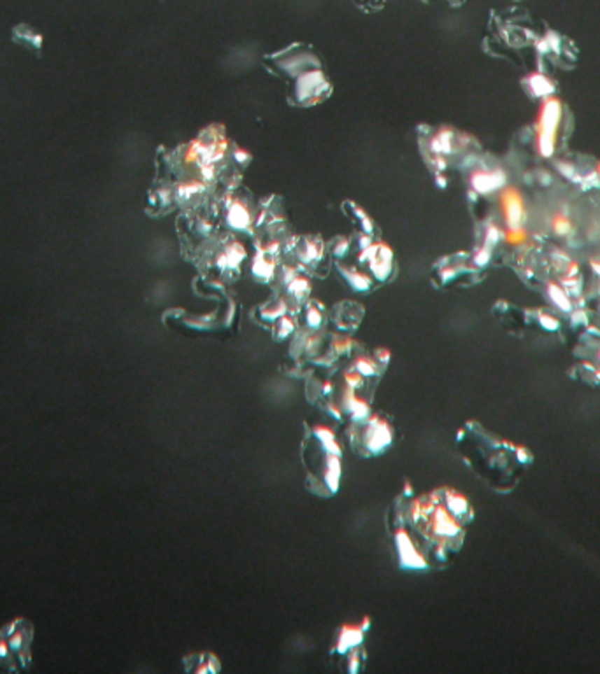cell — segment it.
<instances>
[{"instance_id":"1","label":"cell","mask_w":600,"mask_h":674,"mask_svg":"<svg viewBox=\"0 0 600 674\" xmlns=\"http://www.w3.org/2000/svg\"><path fill=\"white\" fill-rule=\"evenodd\" d=\"M474 513L470 503L452 489L416 493L405 479L384 514V527L400 571L432 573L446 568L460 552L466 525Z\"/></svg>"},{"instance_id":"2","label":"cell","mask_w":600,"mask_h":674,"mask_svg":"<svg viewBox=\"0 0 600 674\" xmlns=\"http://www.w3.org/2000/svg\"><path fill=\"white\" fill-rule=\"evenodd\" d=\"M300 464L306 475V489L320 499L339 492L342 476V446L334 427L323 421H304L300 439Z\"/></svg>"},{"instance_id":"3","label":"cell","mask_w":600,"mask_h":674,"mask_svg":"<svg viewBox=\"0 0 600 674\" xmlns=\"http://www.w3.org/2000/svg\"><path fill=\"white\" fill-rule=\"evenodd\" d=\"M395 425L386 414H374L360 421L346 423L344 435L353 454L362 458H376L386 454L395 442Z\"/></svg>"},{"instance_id":"4","label":"cell","mask_w":600,"mask_h":674,"mask_svg":"<svg viewBox=\"0 0 600 674\" xmlns=\"http://www.w3.org/2000/svg\"><path fill=\"white\" fill-rule=\"evenodd\" d=\"M370 618H363L358 625H342L334 645L328 650V660L341 673H362L367 662L365 638L369 634Z\"/></svg>"},{"instance_id":"5","label":"cell","mask_w":600,"mask_h":674,"mask_svg":"<svg viewBox=\"0 0 600 674\" xmlns=\"http://www.w3.org/2000/svg\"><path fill=\"white\" fill-rule=\"evenodd\" d=\"M560 120L561 102L553 95L546 97V100L540 106L539 118L536 123L537 150H539L540 157H553L554 150H557V132Z\"/></svg>"},{"instance_id":"6","label":"cell","mask_w":600,"mask_h":674,"mask_svg":"<svg viewBox=\"0 0 600 674\" xmlns=\"http://www.w3.org/2000/svg\"><path fill=\"white\" fill-rule=\"evenodd\" d=\"M501 207L508 229L523 227V220L526 216V206L519 190L512 188V186L505 188L501 195Z\"/></svg>"},{"instance_id":"7","label":"cell","mask_w":600,"mask_h":674,"mask_svg":"<svg viewBox=\"0 0 600 674\" xmlns=\"http://www.w3.org/2000/svg\"><path fill=\"white\" fill-rule=\"evenodd\" d=\"M363 318V307L356 302H341L334 306V311L328 316L327 323H334L339 332H349L356 330L360 327V321Z\"/></svg>"},{"instance_id":"8","label":"cell","mask_w":600,"mask_h":674,"mask_svg":"<svg viewBox=\"0 0 600 674\" xmlns=\"http://www.w3.org/2000/svg\"><path fill=\"white\" fill-rule=\"evenodd\" d=\"M473 188L477 193H490L498 190L501 186L505 185V174L501 169H494V171H476L470 178Z\"/></svg>"},{"instance_id":"9","label":"cell","mask_w":600,"mask_h":674,"mask_svg":"<svg viewBox=\"0 0 600 674\" xmlns=\"http://www.w3.org/2000/svg\"><path fill=\"white\" fill-rule=\"evenodd\" d=\"M297 258L302 267H314V271L320 265L321 258H323V244L318 243L314 239L302 241L297 244Z\"/></svg>"},{"instance_id":"10","label":"cell","mask_w":600,"mask_h":674,"mask_svg":"<svg viewBox=\"0 0 600 674\" xmlns=\"http://www.w3.org/2000/svg\"><path fill=\"white\" fill-rule=\"evenodd\" d=\"M185 662H197L199 666L193 667L192 673H218L221 669L220 659L213 653H193V655L185 657Z\"/></svg>"},{"instance_id":"11","label":"cell","mask_w":600,"mask_h":674,"mask_svg":"<svg viewBox=\"0 0 600 674\" xmlns=\"http://www.w3.org/2000/svg\"><path fill=\"white\" fill-rule=\"evenodd\" d=\"M529 83H530V92H532V95L550 97L551 93H553V85H551V81L544 74H539V72H537V74H532L529 78Z\"/></svg>"},{"instance_id":"12","label":"cell","mask_w":600,"mask_h":674,"mask_svg":"<svg viewBox=\"0 0 600 674\" xmlns=\"http://www.w3.org/2000/svg\"><path fill=\"white\" fill-rule=\"evenodd\" d=\"M547 293H550V299L553 300L554 306H558L560 309H564V311H571V307H572L571 297H568L567 293L564 292V288H561L560 285H557V283L551 281L550 285H547Z\"/></svg>"},{"instance_id":"13","label":"cell","mask_w":600,"mask_h":674,"mask_svg":"<svg viewBox=\"0 0 600 674\" xmlns=\"http://www.w3.org/2000/svg\"><path fill=\"white\" fill-rule=\"evenodd\" d=\"M551 229H553V232L557 234V236L565 237L571 236L572 230H574V225H572L571 218H568L567 214L557 213L553 216V220H551Z\"/></svg>"},{"instance_id":"14","label":"cell","mask_w":600,"mask_h":674,"mask_svg":"<svg viewBox=\"0 0 600 674\" xmlns=\"http://www.w3.org/2000/svg\"><path fill=\"white\" fill-rule=\"evenodd\" d=\"M526 239H529V234L523 227H518V229H508L504 234V241L505 243L512 244V246H519V244H525Z\"/></svg>"},{"instance_id":"15","label":"cell","mask_w":600,"mask_h":674,"mask_svg":"<svg viewBox=\"0 0 600 674\" xmlns=\"http://www.w3.org/2000/svg\"><path fill=\"white\" fill-rule=\"evenodd\" d=\"M501 236H502L501 229H498L495 223H490L487 227V234H484V244L491 248L498 239H501Z\"/></svg>"},{"instance_id":"16","label":"cell","mask_w":600,"mask_h":674,"mask_svg":"<svg viewBox=\"0 0 600 674\" xmlns=\"http://www.w3.org/2000/svg\"><path fill=\"white\" fill-rule=\"evenodd\" d=\"M539 321L544 328H547V330H557V328H558L557 318H553L551 314H547V313H540Z\"/></svg>"},{"instance_id":"17","label":"cell","mask_w":600,"mask_h":674,"mask_svg":"<svg viewBox=\"0 0 600 674\" xmlns=\"http://www.w3.org/2000/svg\"><path fill=\"white\" fill-rule=\"evenodd\" d=\"M558 171L568 179H575V167L568 162H558Z\"/></svg>"},{"instance_id":"18","label":"cell","mask_w":600,"mask_h":674,"mask_svg":"<svg viewBox=\"0 0 600 674\" xmlns=\"http://www.w3.org/2000/svg\"><path fill=\"white\" fill-rule=\"evenodd\" d=\"M589 267H592L593 272L600 274V260H596V258H592V260H589Z\"/></svg>"},{"instance_id":"19","label":"cell","mask_w":600,"mask_h":674,"mask_svg":"<svg viewBox=\"0 0 600 674\" xmlns=\"http://www.w3.org/2000/svg\"><path fill=\"white\" fill-rule=\"evenodd\" d=\"M540 183H543V185H550V183H551V174H550V172L540 171Z\"/></svg>"},{"instance_id":"20","label":"cell","mask_w":600,"mask_h":674,"mask_svg":"<svg viewBox=\"0 0 600 674\" xmlns=\"http://www.w3.org/2000/svg\"><path fill=\"white\" fill-rule=\"evenodd\" d=\"M596 172H599V178H600V164H599V167H596Z\"/></svg>"}]
</instances>
